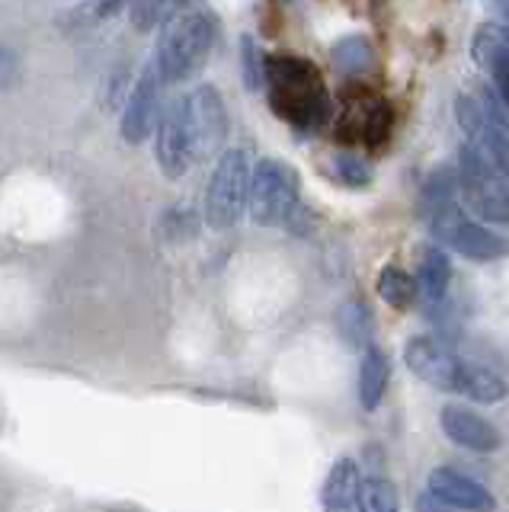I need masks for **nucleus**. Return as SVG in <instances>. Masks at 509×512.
<instances>
[{
    "instance_id": "1",
    "label": "nucleus",
    "mask_w": 509,
    "mask_h": 512,
    "mask_svg": "<svg viewBox=\"0 0 509 512\" xmlns=\"http://www.w3.org/2000/svg\"><path fill=\"white\" fill-rule=\"evenodd\" d=\"M263 87L269 93V106H273L276 116L301 135H311L317 128H324L333 116L330 90L321 71H317V64H311L301 55H285V52L266 55Z\"/></svg>"
},
{
    "instance_id": "2",
    "label": "nucleus",
    "mask_w": 509,
    "mask_h": 512,
    "mask_svg": "<svg viewBox=\"0 0 509 512\" xmlns=\"http://www.w3.org/2000/svg\"><path fill=\"white\" fill-rule=\"evenodd\" d=\"M420 208L429 224V234H433L439 244L458 250L465 260L493 263L506 253V240L497 231L484 228L477 218H471L465 212V205L458 202L455 170L442 167L429 173L423 196H420Z\"/></svg>"
},
{
    "instance_id": "3",
    "label": "nucleus",
    "mask_w": 509,
    "mask_h": 512,
    "mask_svg": "<svg viewBox=\"0 0 509 512\" xmlns=\"http://www.w3.org/2000/svg\"><path fill=\"white\" fill-rule=\"evenodd\" d=\"M218 36V16L209 10H189L180 20H173L154 55L157 74H161L164 84H183V80L196 77L209 64Z\"/></svg>"
},
{
    "instance_id": "4",
    "label": "nucleus",
    "mask_w": 509,
    "mask_h": 512,
    "mask_svg": "<svg viewBox=\"0 0 509 512\" xmlns=\"http://www.w3.org/2000/svg\"><path fill=\"white\" fill-rule=\"evenodd\" d=\"M455 189H458V202H465L477 218H484L490 224H506L509 218L506 170H500L493 160L471 148V144L458 151Z\"/></svg>"
},
{
    "instance_id": "5",
    "label": "nucleus",
    "mask_w": 509,
    "mask_h": 512,
    "mask_svg": "<svg viewBox=\"0 0 509 512\" xmlns=\"http://www.w3.org/2000/svg\"><path fill=\"white\" fill-rule=\"evenodd\" d=\"M298 202H301V180L295 167L273 157H263L257 164H250L247 212L260 228H282Z\"/></svg>"
},
{
    "instance_id": "6",
    "label": "nucleus",
    "mask_w": 509,
    "mask_h": 512,
    "mask_svg": "<svg viewBox=\"0 0 509 512\" xmlns=\"http://www.w3.org/2000/svg\"><path fill=\"white\" fill-rule=\"evenodd\" d=\"M247 183H250V157L244 148H228L218 157L212 180L205 186L202 215L215 231L234 228L247 212Z\"/></svg>"
},
{
    "instance_id": "7",
    "label": "nucleus",
    "mask_w": 509,
    "mask_h": 512,
    "mask_svg": "<svg viewBox=\"0 0 509 512\" xmlns=\"http://www.w3.org/2000/svg\"><path fill=\"white\" fill-rule=\"evenodd\" d=\"M458 128L471 138V148L493 160L500 170L509 167V141H506V103L497 90L461 93L455 100Z\"/></svg>"
},
{
    "instance_id": "8",
    "label": "nucleus",
    "mask_w": 509,
    "mask_h": 512,
    "mask_svg": "<svg viewBox=\"0 0 509 512\" xmlns=\"http://www.w3.org/2000/svg\"><path fill=\"white\" fill-rule=\"evenodd\" d=\"M337 138L343 144H365L381 151V144L391 138V106L365 87H346L337 116Z\"/></svg>"
},
{
    "instance_id": "9",
    "label": "nucleus",
    "mask_w": 509,
    "mask_h": 512,
    "mask_svg": "<svg viewBox=\"0 0 509 512\" xmlns=\"http://www.w3.org/2000/svg\"><path fill=\"white\" fill-rule=\"evenodd\" d=\"M151 135H154V160H157V167H161V173L167 180H183L196 164L183 96H173V100L161 109Z\"/></svg>"
},
{
    "instance_id": "10",
    "label": "nucleus",
    "mask_w": 509,
    "mask_h": 512,
    "mask_svg": "<svg viewBox=\"0 0 509 512\" xmlns=\"http://www.w3.org/2000/svg\"><path fill=\"white\" fill-rule=\"evenodd\" d=\"M186 103V122H189V141H193V157H212L225 148L228 138V109L221 93L209 84L196 87L183 96Z\"/></svg>"
},
{
    "instance_id": "11",
    "label": "nucleus",
    "mask_w": 509,
    "mask_h": 512,
    "mask_svg": "<svg viewBox=\"0 0 509 512\" xmlns=\"http://www.w3.org/2000/svg\"><path fill=\"white\" fill-rule=\"evenodd\" d=\"M404 362L413 375L429 384V388H439V391L461 388L465 359H458L449 346L436 340V336H410L404 343Z\"/></svg>"
},
{
    "instance_id": "12",
    "label": "nucleus",
    "mask_w": 509,
    "mask_h": 512,
    "mask_svg": "<svg viewBox=\"0 0 509 512\" xmlns=\"http://www.w3.org/2000/svg\"><path fill=\"white\" fill-rule=\"evenodd\" d=\"M167 84L157 74V64L154 58L145 64V71L135 80V87L129 93V100H125V109H122V122H119V132L129 144H141L148 141L154 125H157V116H161V90Z\"/></svg>"
},
{
    "instance_id": "13",
    "label": "nucleus",
    "mask_w": 509,
    "mask_h": 512,
    "mask_svg": "<svg viewBox=\"0 0 509 512\" xmlns=\"http://www.w3.org/2000/svg\"><path fill=\"white\" fill-rule=\"evenodd\" d=\"M439 423H442L445 436H449L455 445L468 448V452L487 455V452H497V448L503 445L500 429L465 404H445L439 413Z\"/></svg>"
},
{
    "instance_id": "14",
    "label": "nucleus",
    "mask_w": 509,
    "mask_h": 512,
    "mask_svg": "<svg viewBox=\"0 0 509 512\" xmlns=\"http://www.w3.org/2000/svg\"><path fill=\"white\" fill-rule=\"evenodd\" d=\"M426 490L433 496H439L445 506L461 509V512H493L497 509V500H493V493L484 484H477V480L458 474L452 468L429 471Z\"/></svg>"
},
{
    "instance_id": "15",
    "label": "nucleus",
    "mask_w": 509,
    "mask_h": 512,
    "mask_svg": "<svg viewBox=\"0 0 509 512\" xmlns=\"http://www.w3.org/2000/svg\"><path fill=\"white\" fill-rule=\"evenodd\" d=\"M471 55L477 61L490 84L497 87L500 100L509 103V36L500 23H484L477 26L474 39H471Z\"/></svg>"
},
{
    "instance_id": "16",
    "label": "nucleus",
    "mask_w": 509,
    "mask_h": 512,
    "mask_svg": "<svg viewBox=\"0 0 509 512\" xmlns=\"http://www.w3.org/2000/svg\"><path fill=\"white\" fill-rule=\"evenodd\" d=\"M417 295H423L426 304H442L449 295L452 285V260L439 244H429L420 250V263H417Z\"/></svg>"
},
{
    "instance_id": "17",
    "label": "nucleus",
    "mask_w": 509,
    "mask_h": 512,
    "mask_svg": "<svg viewBox=\"0 0 509 512\" xmlns=\"http://www.w3.org/2000/svg\"><path fill=\"white\" fill-rule=\"evenodd\" d=\"M388 381H391V362L381 349L369 346L362 352L359 362V404L362 410H378L381 400L388 394Z\"/></svg>"
},
{
    "instance_id": "18",
    "label": "nucleus",
    "mask_w": 509,
    "mask_h": 512,
    "mask_svg": "<svg viewBox=\"0 0 509 512\" xmlns=\"http://www.w3.org/2000/svg\"><path fill=\"white\" fill-rule=\"evenodd\" d=\"M362 484V474H359V464L340 458L337 464L330 468L327 480H324V490H321V500L327 509L333 512H346L349 506H356V493Z\"/></svg>"
},
{
    "instance_id": "19",
    "label": "nucleus",
    "mask_w": 509,
    "mask_h": 512,
    "mask_svg": "<svg viewBox=\"0 0 509 512\" xmlns=\"http://www.w3.org/2000/svg\"><path fill=\"white\" fill-rule=\"evenodd\" d=\"M458 394H465L477 404H500L506 397V381L503 375L490 372L487 365H474V362H465V372H461V388Z\"/></svg>"
},
{
    "instance_id": "20",
    "label": "nucleus",
    "mask_w": 509,
    "mask_h": 512,
    "mask_svg": "<svg viewBox=\"0 0 509 512\" xmlns=\"http://www.w3.org/2000/svg\"><path fill=\"white\" fill-rule=\"evenodd\" d=\"M333 68L340 74H349V77H362L375 68V48L365 36H346L333 45Z\"/></svg>"
},
{
    "instance_id": "21",
    "label": "nucleus",
    "mask_w": 509,
    "mask_h": 512,
    "mask_svg": "<svg viewBox=\"0 0 509 512\" xmlns=\"http://www.w3.org/2000/svg\"><path fill=\"white\" fill-rule=\"evenodd\" d=\"M378 298L381 301H388L394 311H410L413 304H417V282H413V276L407 269L401 266H385L378 272Z\"/></svg>"
},
{
    "instance_id": "22",
    "label": "nucleus",
    "mask_w": 509,
    "mask_h": 512,
    "mask_svg": "<svg viewBox=\"0 0 509 512\" xmlns=\"http://www.w3.org/2000/svg\"><path fill=\"white\" fill-rule=\"evenodd\" d=\"M356 506L359 512H397V490L385 477H369L359 484Z\"/></svg>"
},
{
    "instance_id": "23",
    "label": "nucleus",
    "mask_w": 509,
    "mask_h": 512,
    "mask_svg": "<svg viewBox=\"0 0 509 512\" xmlns=\"http://www.w3.org/2000/svg\"><path fill=\"white\" fill-rule=\"evenodd\" d=\"M340 330L346 333V340L353 343V346L369 343V336H372V314H369V308H365L362 301L343 304V311H340Z\"/></svg>"
},
{
    "instance_id": "24",
    "label": "nucleus",
    "mask_w": 509,
    "mask_h": 512,
    "mask_svg": "<svg viewBox=\"0 0 509 512\" xmlns=\"http://www.w3.org/2000/svg\"><path fill=\"white\" fill-rule=\"evenodd\" d=\"M199 228V218L189 212V208H170V212L157 221V234L170 244H180V240H189Z\"/></svg>"
},
{
    "instance_id": "25",
    "label": "nucleus",
    "mask_w": 509,
    "mask_h": 512,
    "mask_svg": "<svg viewBox=\"0 0 509 512\" xmlns=\"http://www.w3.org/2000/svg\"><path fill=\"white\" fill-rule=\"evenodd\" d=\"M333 173H337V180L346 183V186H369L372 183V167L365 164V160L353 151H340L333 154Z\"/></svg>"
},
{
    "instance_id": "26",
    "label": "nucleus",
    "mask_w": 509,
    "mask_h": 512,
    "mask_svg": "<svg viewBox=\"0 0 509 512\" xmlns=\"http://www.w3.org/2000/svg\"><path fill=\"white\" fill-rule=\"evenodd\" d=\"M241 58H244V80L250 90H260L263 87V52L260 45L253 42V36H244L241 39Z\"/></svg>"
},
{
    "instance_id": "27",
    "label": "nucleus",
    "mask_w": 509,
    "mask_h": 512,
    "mask_svg": "<svg viewBox=\"0 0 509 512\" xmlns=\"http://www.w3.org/2000/svg\"><path fill=\"white\" fill-rule=\"evenodd\" d=\"M17 74H20L17 52H10V48L0 45V90H10L13 84H17Z\"/></svg>"
},
{
    "instance_id": "28",
    "label": "nucleus",
    "mask_w": 509,
    "mask_h": 512,
    "mask_svg": "<svg viewBox=\"0 0 509 512\" xmlns=\"http://www.w3.org/2000/svg\"><path fill=\"white\" fill-rule=\"evenodd\" d=\"M417 512H455L452 506H445L442 500H439V496H433V493H420L417 496Z\"/></svg>"
},
{
    "instance_id": "29",
    "label": "nucleus",
    "mask_w": 509,
    "mask_h": 512,
    "mask_svg": "<svg viewBox=\"0 0 509 512\" xmlns=\"http://www.w3.org/2000/svg\"><path fill=\"white\" fill-rule=\"evenodd\" d=\"M487 4H490L493 10H497L500 16H506V0H487Z\"/></svg>"
},
{
    "instance_id": "30",
    "label": "nucleus",
    "mask_w": 509,
    "mask_h": 512,
    "mask_svg": "<svg viewBox=\"0 0 509 512\" xmlns=\"http://www.w3.org/2000/svg\"><path fill=\"white\" fill-rule=\"evenodd\" d=\"M170 4H183V0H170Z\"/></svg>"
}]
</instances>
